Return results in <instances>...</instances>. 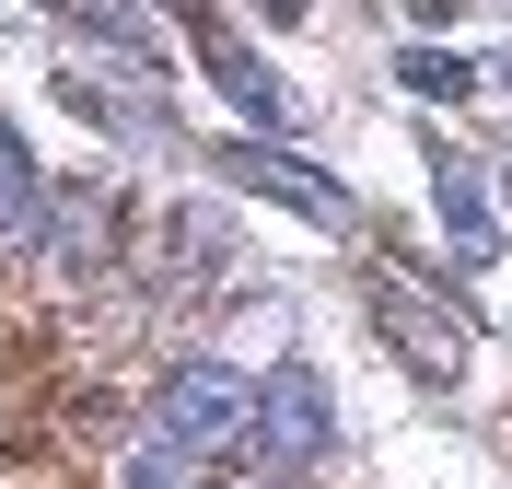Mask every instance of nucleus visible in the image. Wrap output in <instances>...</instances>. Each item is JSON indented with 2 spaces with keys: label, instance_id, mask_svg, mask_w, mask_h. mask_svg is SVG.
I'll list each match as a JSON object with an SVG mask.
<instances>
[{
  "label": "nucleus",
  "instance_id": "nucleus-5",
  "mask_svg": "<svg viewBox=\"0 0 512 489\" xmlns=\"http://www.w3.org/2000/svg\"><path fill=\"white\" fill-rule=\"evenodd\" d=\"M431 210H443V233H454V257H466V268H489V257H501V210H489V175H478V163H431Z\"/></svg>",
  "mask_w": 512,
  "mask_h": 489
},
{
  "label": "nucleus",
  "instance_id": "nucleus-4",
  "mask_svg": "<svg viewBox=\"0 0 512 489\" xmlns=\"http://www.w3.org/2000/svg\"><path fill=\"white\" fill-rule=\"evenodd\" d=\"M222 175H245V187H268V198H280V210H303V222H315V233H350V222H361L350 198H338V187H326V175H315V163L268 152V140H233V152H222Z\"/></svg>",
  "mask_w": 512,
  "mask_h": 489
},
{
  "label": "nucleus",
  "instance_id": "nucleus-8",
  "mask_svg": "<svg viewBox=\"0 0 512 489\" xmlns=\"http://www.w3.org/2000/svg\"><path fill=\"white\" fill-rule=\"evenodd\" d=\"M47 175H35V152H24V129L0 117V245H35V222H47Z\"/></svg>",
  "mask_w": 512,
  "mask_h": 489
},
{
  "label": "nucleus",
  "instance_id": "nucleus-2",
  "mask_svg": "<svg viewBox=\"0 0 512 489\" xmlns=\"http://www.w3.org/2000/svg\"><path fill=\"white\" fill-rule=\"evenodd\" d=\"M326 455H338V408H326V373L280 361V373H268V396H256V466H268L256 489H291L303 466H326Z\"/></svg>",
  "mask_w": 512,
  "mask_h": 489
},
{
  "label": "nucleus",
  "instance_id": "nucleus-6",
  "mask_svg": "<svg viewBox=\"0 0 512 489\" xmlns=\"http://www.w3.org/2000/svg\"><path fill=\"white\" fill-rule=\"evenodd\" d=\"M35 233H47V257H59V268L94 280V268H105V233H117V198H105V187H59Z\"/></svg>",
  "mask_w": 512,
  "mask_h": 489
},
{
  "label": "nucleus",
  "instance_id": "nucleus-3",
  "mask_svg": "<svg viewBox=\"0 0 512 489\" xmlns=\"http://www.w3.org/2000/svg\"><path fill=\"white\" fill-rule=\"evenodd\" d=\"M198 70H210V82H222V94H233V117H245V129H268V140H280V129H303V117H315V105L291 94V82H280V70H268V59H256V47H245V35H233V24H198Z\"/></svg>",
  "mask_w": 512,
  "mask_h": 489
},
{
  "label": "nucleus",
  "instance_id": "nucleus-9",
  "mask_svg": "<svg viewBox=\"0 0 512 489\" xmlns=\"http://www.w3.org/2000/svg\"><path fill=\"white\" fill-rule=\"evenodd\" d=\"M396 82H408V94H478V70H466V59H443V47H408V59H396Z\"/></svg>",
  "mask_w": 512,
  "mask_h": 489
},
{
  "label": "nucleus",
  "instance_id": "nucleus-1",
  "mask_svg": "<svg viewBox=\"0 0 512 489\" xmlns=\"http://www.w3.org/2000/svg\"><path fill=\"white\" fill-rule=\"evenodd\" d=\"M152 431H175V443H198L210 466H233V455H256V373L245 361H175L152 385Z\"/></svg>",
  "mask_w": 512,
  "mask_h": 489
},
{
  "label": "nucleus",
  "instance_id": "nucleus-7",
  "mask_svg": "<svg viewBox=\"0 0 512 489\" xmlns=\"http://www.w3.org/2000/svg\"><path fill=\"white\" fill-rule=\"evenodd\" d=\"M210 478H222V466L198 455V443H175V431H152V420H140V443L117 455V489H210Z\"/></svg>",
  "mask_w": 512,
  "mask_h": 489
}]
</instances>
